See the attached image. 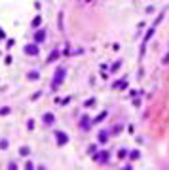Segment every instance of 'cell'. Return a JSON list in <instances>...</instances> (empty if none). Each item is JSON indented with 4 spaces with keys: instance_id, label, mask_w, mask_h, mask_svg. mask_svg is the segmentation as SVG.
<instances>
[{
    "instance_id": "1",
    "label": "cell",
    "mask_w": 169,
    "mask_h": 170,
    "mask_svg": "<svg viewBox=\"0 0 169 170\" xmlns=\"http://www.w3.org/2000/svg\"><path fill=\"white\" fill-rule=\"evenodd\" d=\"M65 72H67V70H65L63 66L55 70V77H53V83H51V89H53V91H55L57 87H59V85L63 83V77H65Z\"/></svg>"
},
{
    "instance_id": "2",
    "label": "cell",
    "mask_w": 169,
    "mask_h": 170,
    "mask_svg": "<svg viewBox=\"0 0 169 170\" xmlns=\"http://www.w3.org/2000/svg\"><path fill=\"white\" fill-rule=\"evenodd\" d=\"M55 136H57V144H61V145H63V144H67V140H69L65 132H57Z\"/></svg>"
},
{
    "instance_id": "3",
    "label": "cell",
    "mask_w": 169,
    "mask_h": 170,
    "mask_svg": "<svg viewBox=\"0 0 169 170\" xmlns=\"http://www.w3.org/2000/svg\"><path fill=\"white\" fill-rule=\"evenodd\" d=\"M42 119H44V123L46 125H53V114H44V117H42Z\"/></svg>"
},
{
    "instance_id": "4",
    "label": "cell",
    "mask_w": 169,
    "mask_h": 170,
    "mask_svg": "<svg viewBox=\"0 0 169 170\" xmlns=\"http://www.w3.org/2000/svg\"><path fill=\"white\" fill-rule=\"evenodd\" d=\"M25 51L29 53V55H36V53H38V47L32 43V46H27V47H25Z\"/></svg>"
},
{
    "instance_id": "5",
    "label": "cell",
    "mask_w": 169,
    "mask_h": 170,
    "mask_svg": "<svg viewBox=\"0 0 169 170\" xmlns=\"http://www.w3.org/2000/svg\"><path fill=\"white\" fill-rule=\"evenodd\" d=\"M44 38H46V32H44V30H38V32H36V42H42Z\"/></svg>"
},
{
    "instance_id": "6",
    "label": "cell",
    "mask_w": 169,
    "mask_h": 170,
    "mask_svg": "<svg viewBox=\"0 0 169 170\" xmlns=\"http://www.w3.org/2000/svg\"><path fill=\"white\" fill-rule=\"evenodd\" d=\"M57 57H59V49H55L53 53H51V55H50V59H48V62H53V61L57 59Z\"/></svg>"
},
{
    "instance_id": "7",
    "label": "cell",
    "mask_w": 169,
    "mask_h": 170,
    "mask_svg": "<svg viewBox=\"0 0 169 170\" xmlns=\"http://www.w3.org/2000/svg\"><path fill=\"white\" fill-rule=\"evenodd\" d=\"M99 140H101V142H107V132H101L99 134Z\"/></svg>"
},
{
    "instance_id": "8",
    "label": "cell",
    "mask_w": 169,
    "mask_h": 170,
    "mask_svg": "<svg viewBox=\"0 0 169 170\" xmlns=\"http://www.w3.org/2000/svg\"><path fill=\"white\" fill-rule=\"evenodd\" d=\"M29 77H31V80H38V74H36V72H31V74H29Z\"/></svg>"
},
{
    "instance_id": "9",
    "label": "cell",
    "mask_w": 169,
    "mask_h": 170,
    "mask_svg": "<svg viewBox=\"0 0 169 170\" xmlns=\"http://www.w3.org/2000/svg\"><path fill=\"white\" fill-rule=\"evenodd\" d=\"M167 62H169V53H167L165 57H163V64H167Z\"/></svg>"
},
{
    "instance_id": "10",
    "label": "cell",
    "mask_w": 169,
    "mask_h": 170,
    "mask_svg": "<svg viewBox=\"0 0 169 170\" xmlns=\"http://www.w3.org/2000/svg\"><path fill=\"white\" fill-rule=\"evenodd\" d=\"M0 38H4V32H2V30H0Z\"/></svg>"
}]
</instances>
